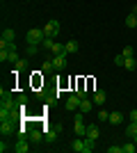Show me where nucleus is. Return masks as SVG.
<instances>
[{
    "label": "nucleus",
    "mask_w": 137,
    "mask_h": 153,
    "mask_svg": "<svg viewBox=\"0 0 137 153\" xmlns=\"http://www.w3.org/2000/svg\"><path fill=\"white\" fill-rule=\"evenodd\" d=\"M44 37H46V34H44V30H41V27H32V30L25 34V39H27V44H30V46H41Z\"/></svg>",
    "instance_id": "f257e3e1"
},
{
    "label": "nucleus",
    "mask_w": 137,
    "mask_h": 153,
    "mask_svg": "<svg viewBox=\"0 0 137 153\" xmlns=\"http://www.w3.org/2000/svg\"><path fill=\"white\" fill-rule=\"evenodd\" d=\"M73 130H76L78 137H85L87 135V126H85V121H82V112H78L76 119H73Z\"/></svg>",
    "instance_id": "f03ea898"
},
{
    "label": "nucleus",
    "mask_w": 137,
    "mask_h": 153,
    "mask_svg": "<svg viewBox=\"0 0 137 153\" xmlns=\"http://www.w3.org/2000/svg\"><path fill=\"white\" fill-rule=\"evenodd\" d=\"M44 34H46V37H53V39H55V37L59 34V21H55V19L48 21V23L44 25Z\"/></svg>",
    "instance_id": "7ed1b4c3"
},
{
    "label": "nucleus",
    "mask_w": 137,
    "mask_h": 153,
    "mask_svg": "<svg viewBox=\"0 0 137 153\" xmlns=\"http://www.w3.org/2000/svg\"><path fill=\"white\" fill-rule=\"evenodd\" d=\"M80 101H82V98H80L78 94L69 96V98H66V110H71V112H76V110H80Z\"/></svg>",
    "instance_id": "20e7f679"
},
{
    "label": "nucleus",
    "mask_w": 137,
    "mask_h": 153,
    "mask_svg": "<svg viewBox=\"0 0 137 153\" xmlns=\"http://www.w3.org/2000/svg\"><path fill=\"white\" fill-rule=\"evenodd\" d=\"M0 133H2V137H9L14 133V119H5L0 123Z\"/></svg>",
    "instance_id": "39448f33"
},
{
    "label": "nucleus",
    "mask_w": 137,
    "mask_h": 153,
    "mask_svg": "<svg viewBox=\"0 0 137 153\" xmlns=\"http://www.w3.org/2000/svg\"><path fill=\"white\" fill-rule=\"evenodd\" d=\"M91 101H94V105H105V101H107V94H105L103 89H96L94 94H91Z\"/></svg>",
    "instance_id": "423d86ee"
},
{
    "label": "nucleus",
    "mask_w": 137,
    "mask_h": 153,
    "mask_svg": "<svg viewBox=\"0 0 137 153\" xmlns=\"http://www.w3.org/2000/svg\"><path fill=\"white\" fill-rule=\"evenodd\" d=\"M14 151H16V153H27V151H30V142H27L25 137H21V140L14 144Z\"/></svg>",
    "instance_id": "0eeeda50"
},
{
    "label": "nucleus",
    "mask_w": 137,
    "mask_h": 153,
    "mask_svg": "<svg viewBox=\"0 0 137 153\" xmlns=\"http://www.w3.org/2000/svg\"><path fill=\"white\" fill-rule=\"evenodd\" d=\"M27 137H30L32 144H39V142L44 140V130H39V128H30V135H27Z\"/></svg>",
    "instance_id": "6e6552de"
},
{
    "label": "nucleus",
    "mask_w": 137,
    "mask_h": 153,
    "mask_svg": "<svg viewBox=\"0 0 137 153\" xmlns=\"http://www.w3.org/2000/svg\"><path fill=\"white\" fill-rule=\"evenodd\" d=\"M126 135H128V137L137 144V121H130L128 126H126Z\"/></svg>",
    "instance_id": "1a4fd4ad"
},
{
    "label": "nucleus",
    "mask_w": 137,
    "mask_h": 153,
    "mask_svg": "<svg viewBox=\"0 0 137 153\" xmlns=\"http://www.w3.org/2000/svg\"><path fill=\"white\" fill-rule=\"evenodd\" d=\"M55 55H66V44L55 41V46L50 48V57H55Z\"/></svg>",
    "instance_id": "9d476101"
},
{
    "label": "nucleus",
    "mask_w": 137,
    "mask_h": 153,
    "mask_svg": "<svg viewBox=\"0 0 137 153\" xmlns=\"http://www.w3.org/2000/svg\"><path fill=\"white\" fill-rule=\"evenodd\" d=\"M53 64H55V71H64L66 69V57L64 55H55V57H53Z\"/></svg>",
    "instance_id": "9b49d317"
},
{
    "label": "nucleus",
    "mask_w": 137,
    "mask_h": 153,
    "mask_svg": "<svg viewBox=\"0 0 137 153\" xmlns=\"http://www.w3.org/2000/svg\"><path fill=\"white\" fill-rule=\"evenodd\" d=\"M91 110H94V101H91V98H82V101H80V112L87 114V112H91Z\"/></svg>",
    "instance_id": "f8f14e48"
},
{
    "label": "nucleus",
    "mask_w": 137,
    "mask_h": 153,
    "mask_svg": "<svg viewBox=\"0 0 137 153\" xmlns=\"http://www.w3.org/2000/svg\"><path fill=\"white\" fill-rule=\"evenodd\" d=\"M71 149L76 153H85V137H76V142L71 144Z\"/></svg>",
    "instance_id": "ddd939ff"
},
{
    "label": "nucleus",
    "mask_w": 137,
    "mask_h": 153,
    "mask_svg": "<svg viewBox=\"0 0 137 153\" xmlns=\"http://www.w3.org/2000/svg\"><path fill=\"white\" fill-rule=\"evenodd\" d=\"M107 121L112 123V126H119V123H124V114L121 112H110V119Z\"/></svg>",
    "instance_id": "4468645a"
},
{
    "label": "nucleus",
    "mask_w": 137,
    "mask_h": 153,
    "mask_svg": "<svg viewBox=\"0 0 137 153\" xmlns=\"http://www.w3.org/2000/svg\"><path fill=\"white\" fill-rule=\"evenodd\" d=\"M41 71H44V73H53V71H55V64H53V57L44 59V64H41Z\"/></svg>",
    "instance_id": "2eb2a0df"
},
{
    "label": "nucleus",
    "mask_w": 137,
    "mask_h": 153,
    "mask_svg": "<svg viewBox=\"0 0 137 153\" xmlns=\"http://www.w3.org/2000/svg\"><path fill=\"white\" fill-rule=\"evenodd\" d=\"M85 137H89V140H98V128H96V123L87 126V135H85Z\"/></svg>",
    "instance_id": "dca6fc26"
},
{
    "label": "nucleus",
    "mask_w": 137,
    "mask_h": 153,
    "mask_svg": "<svg viewBox=\"0 0 137 153\" xmlns=\"http://www.w3.org/2000/svg\"><path fill=\"white\" fill-rule=\"evenodd\" d=\"M44 140L46 142H55L57 140V128H55V130H46L44 128Z\"/></svg>",
    "instance_id": "f3484780"
},
{
    "label": "nucleus",
    "mask_w": 137,
    "mask_h": 153,
    "mask_svg": "<svg viewBox=\"0 0 137 153\" xmlns=\"http://www.w3.org/2000/svg\"><path fill=\"white\" fill-rule=\"evenodd\" d=\"M53 46H55V39H53V37H44V41H41V48L50 53V48H53Z\"/></svg>",
    "instance_id": "a211bd4d"
},
{
    "label": "nucleus",
    "mask_w": 137,
    "mask_h": 153,
    "mask_svg": "<svg viewBox=\"0 0 137 153\" xmlns=\"http://www.w3.org/2000/svg\"><path fill=\"white\" fill-rule=\"evenodd\" d=\"M14 37H16V34H14L12 27H5V30H2V39H5V41H14Z\"/></svg>",
    "instance_id": "6ab92c4d"
},
{
    "label": "nucleus",
    "mask_w": 137,
    "mask_h": 153,
    "mask_svg": "<svg viewBox=\"0 0 137 153\" xmlns=\"http://www.w3.org/2000/svg\"><path fill=\"white\" fill-rule=\"evenodd\" d=\"M94 146H96V140L85 137V153H91V151H94Z\"/></svg>",
    "instance_id": "aec40b11"
},
{
    "label": "nucleus",
    "mask_w": 137,
    "mask_h": 153,
    "mask_svg": "<svg viewBox=\"0 0 137 153\" xmlns=\"http://www.w3.org/2000/svg\"><path fill=\"white\" fill-rule=\"evenodd\" d=\"M126 25L128 27H137V16L135 14H128V16H126Z\"/></svg>",
    "instance_id": "412c9836"
},
{
    "label": "nucleus",
    "mask_w": 137,
    "mask_h": 153,
    "mask_svg": "<svg viewBox=\"0 0 137 153\" xmlns=\"http://www.w3.org/2000/svg\"><path fill=\"white\" fill-rule=\"evenodd\" d=\"M124 66H126V69H128V71H135V69H137V62H135V59H133V57H126Z\"/></svg>",
    "instance_id": "4be33fe9"
},
{
    "label": "nucleus",
    "mask_w": 137,
    "mask_h": 153,
    "mask_svg": "<svg viewBox=\"0 0 137 153\" xmlns=\"http://www.w3.org/2000/svg\"><path fill=\"white\" fill-rule=\"evenodd\" d=\"M66 53H78V41H66Z\"/></svg>",
    "instance_id": "5701e85b"
},
{
    "label": "nucleus",
    "mask_w": 137,
    "mask_h": 153,
    "mask_svg": "<svg viewBox=\"0 0 137 153\" xmlns=\"http://www.w3.org/2000/svg\"><path fill=\"white\" fill-rule=\"evenodd\" d=\"M25 69H27V59H19L14 64V71H25Z\"/></svg>",
    "instance_id": "b1692460"
},
{
    "label": "nucleus",
    "mask_w": 137,
    "mask_h": 153,
    "mask_svg": "<svg viewBox=\"0 0 137 153\" xmlns=\"http://www.w3.org/2000/svg\"><path fill=\"white\" fill-rule=\"evenodd\" d=\"M124 62H126L124 53H121V55H114V66H124Z\"/></svg>",
    "instance_id": "393cba45"
},
{
    "label": "nucleus",
    "mask_w": 137,
    "mask_h": 153,
    "mask_svg": "<svg viewBox=\"0 0 137 153\" xmlns=\"http://www.w3.org/2000/svg\"><path fill=\"white\" fill-rule=\"evenodd\" d=\"M19 51H12V53H9V59H7V62H12V64H16V62H19Z\"/></svg>",
    "instance_id": "a878e982"
},
{
    "label": "nucleus",
    "mask_w": 137,
    "mask_h": 153,
    "mask_svg": "<svg viewBox=\"0 0 137 153\" xmlns=\"http://www.w3.org/2000/svg\"><path fill=\"white\" fill-rule=\"evenodd\" d=\"M135 151H137L135 142H133V144H124V153H135Z\"/></svg>",
    "instance_id": "bb28decb"
},
{
    "label": "nucleus",
    "mask_w": 137,
    "mask_h": 153,
    "mask_svg": "<svg viewBox=\"0 0 137 153\" xmlns=\"http://www.w3.org/2000/svg\"><path fill=\"white\" fill-rule=\"evenodd\" d=\"M107 119H110V114L105 110H98V121H107Z\"/></svg>",
    "instance_id": "cd10ccee"
},
{
    "label": "nucleus",
    "mask_w": 137,
    "mask_h": 153,
    "mask_svg": "<svg viewBox=\"0 0 137 153\" xmlns=\"http://www.w3.org/2000/svg\"><path fill=\"white\" fill-rule=\"evenodd\" d=\"M124 57H133V46H124Z\"/></svg>",
    "instance_id": "c85d7f7f"
},
{
    "label": "nucleus",
    "mask_w": 137,
    "mask_h": 153,
    "mask_svg": "<svg viewBox=\"0 0 137 153\" xmlns=\"http://www.w3.org/2000/svg\"><path fill=\"white\" fill-rule=\"evenodd\" d=\"M107 153H124V146H107Z\"/></svg>",
    "instance_id": "c756f323"
},
{
    "label": "nucleus",
    "mask_w": 137,
    "mask_h": 153,
    "mask_svg": "<svg viewBox=\"0 0 137 153\" xmlns=\"http://www.w3.org/2000/svg\"><path fill=\"white\" fill-rule=\"evenodd\" d=\"M37 51H39V46H30L27 44V55H37Z\"/></svg>",
    "instance_id": "7c9ffc66"
},
{
    "label": "nucleus",
    "mask_w": 137,
    "mask_h": 153,
    "mask_svg": "<svg viewBox=\"0 0 137 153\" xmlns=\"http://www.w3.org/2000/svg\"><path fill=\"white\" fill-rule=\"evenodd\" d=\"M9 149H14V146H9V144H5V140L0 142V153H5V151H9Z\"/></svg>",
    "instance_id": "2f4dec72"
},
{
    "label": "nucleus",
    "mask_w": 137,
    "mask_h": 153,
    "mask_svg": "<svg viewBox=\"0 0 137 153\" xmlns=\"http://www.w3.org/2000/svg\"><path fill=\"white\" fill-rule=\"evenodd\" d=\"M130 121H137V110H130Z\"/></svg>",
    "instance_id": "473e14b6"
},
{
    "label": "nucleus",
    "mask_w": 137,
    "mask_h": 153,
    "mask_svg": "<svg viewBox=\"0 0 137 153\" xmlns=\"http://www.w3.org/2000/svg\"><path fill=\"white\" fill-rule=\"evenodd\" d=\"M130 14H135V16H137V5H133V12Z\"/></svg>",
    "instance_id": "72a5a7b5"
}]
</instances>
